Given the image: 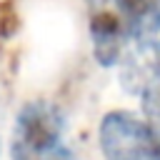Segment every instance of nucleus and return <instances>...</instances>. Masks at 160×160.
Wrapping results in <instances>:
<instances>
[{"label": "nucleus", "mask_w": 160, "mask_h": 160, "mask_svg": "<svg viewBox=\"0 0 160 160\" xmlns=\"http://www.w3.org/2000/svg\"><path fill=\"white\" fill-rule=\"evenodd\" d=\"M88 22L95 60L102 68H112L120 60L125 42L130 40L125 20L108 0H88Z\"/></svg>", "instance_id": "3"}, {"label": "nucleus", "mask_w": 160, "mask_h": 160, "mask_svg": "<svg viewBox=\"0 0 160 160\" xmlns=\"http://www.w3.org/2000/svg\"><path fill=\"white\" fill-rule=\"evenodd\" d=\"M12 160H42V158H38V155H32V152L15 150V148H12Z\"/></svg>", "instance_id": "9"}, {"label": "nucleus", "mask_w": 160, "mask_h": 160, "mask_svg": "<svg viewBox=\"0 0 160 160\" xmlns=\"http://www.w3.org/2000/svg\"><path fill=\"white\" fill-rule=\"evenodd\" d=\"M20 30L18 0H0V40H10Z\"/></svg>", "instance_id": "6"}, {"label": "nucleus", "mask_w": 160, "mask_h": 160, "mask_svg": "<svg viewBox=\"0 0 160 160\" xmlns=\"http://www.w3.org/2000/svg\"><path fill=\"white\" fill-rule=\"evenodd\" d=\"M62 120L60 112L45 100H30L20 108L15 118V138L12 148L32 152L38 158H48L55 148H60Z\"/></svg>", "instance_id": "2"}, {"label": "nucleus", "mask_w": 160, "mask_h": 160, "mask_svg": "<svg viewBox=\"0 0 160 160\" xmlns=\"http://www.w3.org/2000/svg\"><path fill=\"white\" fill-rule=\"evenodd\" d=\"M125 20L130 40H148L160 32V0H108Z\"/></svg>", "instance_id": "5"}, {"label": "nucleus", "mask_w": 160, "mask_h": 160, "mask_svg": "<svg viewBox=\"0 0 160 160\" xmlns=\"http://www.w3.org/2000/svg\"><path fill=\"white\" fill-rule=\"evenodd\" d=\"M158 80H160V40H155V38L138 40V45L122 60L120 85L128 92L140 95L148 85H152Z\"/></svg>", "instance_id": "4"}, {"label": "nucleus", "mask_w": 160, "mask_h": 160, "mask_svg": "<svg viewBox=\"0 0 160 160\" xmlns=\"http://www.w3.org/2000/svg\"><path fill=\"white\" fill-rule=\"evenodd\" d=\"M140 102H142V112H145L148 122L160 130V80L148 85L140 92Z\"/></svg>", "instance_id": "7"}, {"label": "nucleus", "mask_w": 160, "mask_h": 160, "mask_svg": "<svg viewBox=\"0 0 160 160\" xmlns=\"http://www.w3.org/2000/svg\"><path fill=\"white\" fill-rule=\"evenodd\" d=\"M105 160H160V130L125 110H112L98 130Z\"/></svg>", "instance_id": "1"}, {"label": "nucleus", "mask_w": 160, "mask_h": 160, "mask_svg": "<svg viewBox=\"0 0 160 160\" xmlns=\"http://www.w3.org/2000/svg\"><path fill=\"white\" fill-rule=\"evenodd\" d=\"M48 160H75V155H72L65 145H60V148H55V150L48 155Z\"/></svg>", "instance_id": "8"}]
</instances>
